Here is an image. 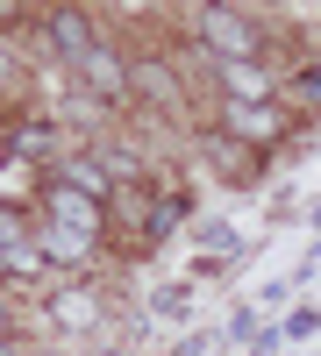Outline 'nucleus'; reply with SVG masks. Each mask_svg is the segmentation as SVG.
<instances>
[{"mask_svg":"<svg viewBox=\"0 0 321 356\" xmlns=\"http://www.w3.org/2000/svg\"><path fill=\"white\" fill-rule=\"evenodd\" d=\"M43 250H50V264H86V250H93V235H79V228H43Z\"/></svg>","mask_w":321,"mask_h":356,"instance_id":"1a4fd4ad","label":"nucleus"},{"mask_svg":"<svg viewBox=\"0 0 321 356\" xmlns=\"http://www.w3.org/2000/svg\"><path fill=\"white\" fill-rule=\"evenodd\" d=\"M50 214L65 221V228H79V235H100V214H93L79 193H65V186H50Z\"/></svg>","mask_w":321,"mask_h":356,"instance_id":"6e6552de","label":"nucleus"},{"mask_svg":"<svg viewBox=\"0 0 321 356\" xmlns=\"http://www.w3.org/2000/svg\"><path fill=\"white\" fill-rule=\"evenodd\" d=\"M50 321H57L65 335H79V328H93V321H100V300H93L86 285H72V292H57V300H50Z\"/></svg>","mask_w":321,"mask_h":356,"instance_id":"0eeeda50","label":"nucleus"},{"mask_svg":"<svg viewBox=\"0 0 321 356\" xmlns=\"http://www.w3.org/2000/svg\"><path fill=\"white\" fill-rule=\"evenodd\" d=\"M221 122H228V143H279V136H285V114H279L272 100H265V107H228Z\"/></svg>","mask_w":321,"mask_h":356,"instance_id":"39448f33","label":"nucleus"},{"mask_svg":"<svg viewBox=\"0 0 321 356\" xmlns=\"http://www.w3.org/2000/svg\"><path fill=\"white\" fill-rule=\"evenodd\" d=\"M0 86H15V50H0Z\"/></svg>","mask_w":321,"mask_h":356,"instance_id":"ddd939ff","label":"nucleus"},{"mask_svg":"<svg viewBox=\"0 0 321 356\" xmlns=\"http://www.w3.org/2000/svg\"><path fill=\"white\" fill-rule=\"evenodd\" d=\"M285 86V100H293L300 114H321V65H300L293 79H279Z\"/></svg>","mask_w":321,"mask_h":356,"instance_id":"9d476101","label":"nucleus"},{"mask_svg":"<svg viewBox=\"0 0 321 356\" xmlns=\"http://www.w3.org/2000/svg\"><path fill=\"white\" fill-rule=\"evenodd\" d=\"M0 243H15V250H22V221H15V214H0Z\"/></svg>","mask_w":321,"mask_h":356,"instance_id":"f8f14e48","label":"nucleus"},{"mask_svg":"<svg viewBox=\"0 0 321 356\" xmlns=\"http://www.w3.org/2000/svg\"><path fill=\"white\" fill-rule=\"evenodd\" d=\"M193 36H200V50H208L214 65H243V57L265 50V36L250 29L243 8H200V15H193Z\"/></svg>","mask_w":321,"mask_h":356,"instance_id":"f257e3e1","label":"nucleus"},{"mask_svg":"<svg viewBox=\"0 0 321 356\" xmlns=\"http://www.w3.org/2000/svg\"><path fill=\"white\" fill-rule=\"evenodd\" d=\"M0 356H15V342H0Z\"/></svg>","mask_w":321,"mask_h":356,"instance_id":"4468645a","label":"nucleus"},{"mask_svg":"<svg viewBox=\"0 0 321 356\" xmlns=\"http://www.w3.org/2000/svg\"><path fill=\"white\" fill-rule=\"evenodd\" d=\"M214 157H221V171H228V178H250V171H257V157H243L228 136H214Z\"/></svg>","mask_w":321,"mask_h":356,"instance_id":"9b49d317","label":"nucleus"},{"mask_svg":"<svg viewBox=\"0 0 321 356\" xmlns=\"http://www.w3.org/2000/svg\"><path fill=\"white\" fill-rule=\"evenodd\" d=\"M129 93L143 107H179V72L157 65V57H136V65H129Z\"/></svg>","mask_w":321,"mask_h":356,"instance_id":"20e7f679","label":"nucleus"},{"mask_svg":"<svg viewBox=\"0 0 321 356\" xmlns=\"http://www.w3.org/2000/svg\"><path fill=\"white\" fill-rule=\"evenodd\" d=\"M72 72L86 79V93H93L100 107H122V100H129V57H114V43H107V36H100L93 50H86Z\"/></svg>","mask_w":321,"mask_h":356,"instance_id":"f03ea898","label":"nucleus"},{"mask_svg":"<svg viewBox=\"0 0 321 356\" xmlns=\"http://www.w3.org/2000/svg\"><path fill=\"white\" fill-rule=\"evenodd\" d=\"M43 36H50L57 50H65L72 65H79V57L93 50V43H100V36H93V22H86L79 8H50V15H43Z\"/></svg>","mask_w":321,"mask_h":356,"instance_id":"423d86ee","label":"nucleus"},{"mask_svg":"<svg viewBox=\"0 0 321 356\" xmlns=\"http://www.w3.org/2000/svg\"><path fill=\"white\" fill-rule=\"evenodd\" d=\"M214 86L228 107H265L279 93V72L265 65V57H243V65H214Z\"/></svg>","mask_w":321,"mask_h":356,"instance_id":"7ed1b4c3","label":"nucleus"}]
</instances>
